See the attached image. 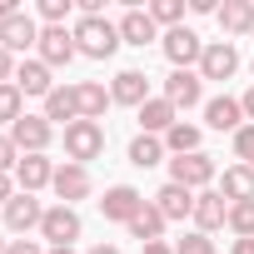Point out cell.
<instances>
[{
	"label": "cell",
	"mask_w": 254,
	"mask_h": 254,
	"mask_svg": "<svg viewBox=\"0 0 254 254\" xmlns=\"http://www.w3.org/2000/svg\"><path fill=\"white\" fill-rule=\"evenodd\" d=\"M175 254H219V249H214V234H199V229H190L185 239H175Z\"/></svg>",
	"instance_id": "obj_32"
},
{
	"label": "cell",
	"mask_w": 254,
	"mask_h": 254,
	"mask_svg": "<svg viewBox=\"0 0 254 254\" xmlns=\"http://www.w3.org/2000/svg\"><path fill=\"white\" fill-rule=\"evenodd\" d=\"M35 55H40L50 70H65L80 50H75V35H70L65 25H40V45H35Z\"/></svg>",
	"instance_id": "obj_13"
},
{
	"label": "cell",
	"mask_w": 254,
	"mask_h": 254,
	"mask_svg": "<svg viewBox=\"0 0 254 254\" xmlns=\"http://www.w3.org/2000/svg\"><path fill=\"white\" fill-rule=\"evenodd\" d=\"M239 75V45L234 40H204V55H199V80H234Z\"/></svg>",
	"instance_id": "obj_9"
},
{
	"label": "cell",
	"mask_w": 254,
	"mask_h": 254,
	"mask_svg": "<svg viewBox=\"0 0 254 254\" xmlns=\"http://www.w3.org/2000/svg\"><path fill=\"white\" fill-rule=\"evenodd\" d=\"M249 170H254V160H249Z\"/></svg>",
	"instance_id": "obj_48"
},
{
	"label": "cell",
	"mask_w": 254,
	"mask_h": 254,
	"mask_svg": "<svg viewBox=\"0 0 254 254\" xmlns=\"http://www.w3.org/2000/svg\"><path fill=\"white\" fill-rule=\"evenodd\" d=\"M85 254H125V249H120V244H105V239H100V244H90Z\"/></svg>",
	"instance_id": "obj_42"
},
{
	"label": "cell",
	"mask_w": 254,
	"mask_h": 254,
	"mask_svg": "<svg viewBox=\"0 0 254 254\" xmlns=\"http://www.w3.org/2000/svg\"><path fill=\"white\" fill-rule=\"evenodd\" d=\"M115 25H120V45H135V50H145V45H155V40L165 35V30L150 20V10H125Z\"/></svg>",
	"instance_id": "obj_21"
},
{
	"label": "cell",
	"mask_w": 254,
	"mask_h": 254,
	"mask_svg": "<svg viewBox=\"0 0 254 254\" xmlns=\"http://www.w3.org/2000/svg\"><path fill=\"white\" fill-rule=\"evenodd\" d=\"M70 35H75V50H80L85 60H110V55L120 50V25L105 20V15H80V20L70 25Z\"/></svg>",
	"instance_id": "obj_1"
},
{
	"label": "cell",
	"mask_w": 254,
	"mask_h": 254,
	"mask_svg": "<svg viewBox=\"0 0 254 254\" xmlns=\"http://www.w3.org/2000/svg\"><path fill=\"white\" fill-rule=\"evenodd\" d=\"M50 254H75V249H50Z\"/></svg>",
	"instance_id": "obj_46"
},
{
	"label": "cell",
	"mask_w": 254,
	"mask_h": 254,
	"mask_svg": "<svg viewBox=\"0 0 254 254\" xmlns=\"http://www.w3.org/2000/svg\"><path fill=\"white\" fill-rule=\"evenodd\" d=\"M160 95L185 115V110H204V80H199V70H170L165 75V85H160Z\"/></svg>",
	"instance_id": "obj_7"
},
{
	"label": "cell",
	"mask_w": 254,
	"mask_h": 254,
	"mask_svg": "<svg viewBox=\"0 0 254 254\" xmlns=\"http://www.w3.org/2000/svg\"><path fill=\"white\" fill-rule=\"evenodd\" d=\"M60 135H65V160L70 165H90V160L105 155V125H95V120H75Z\"/></svg>",
	"instance_id": "obj_4"
},
{
	"label": "cell",
	"mask_w": 254,
	"mask_h": 254,
	"mask_svg": "<svg viewBox=\"0 0 254 254\" xmlns=\"http://www.w3.org/2000/svg\"><path fill=\"white\" fill-rule=\"evenodd\" d=\"M234 239H254V199L244 204H229V224H224Z\"/></svg>",
	"instance_id": "obj_30"
},
{
	"label": "cell",
	"mask_w": 254,
	"mask_h": 254,
	"mask_svg": "<svg viewBox=\"0 0 254 254\" xmlns=\"http://www.w3.org/2000/svg\"><path fill=\"white\" fill-rule=\"evenodd\" d=\"M239 105H244V120H249V125H254V85H249V90H244V95H239Z\"/></svg>",
	"instance_id": "obj_40"
},
{
	"label": "cell",
	"mask_w": 254,
	"mask_h": 254,
	"mask_svg": "<svg viewBox=\"0 0 254 254\" xmlns=\"http://www.w3.org/2000/svg\"><path fill=\"white\" fill-rule=\"evenodd\" d=\"M125 160H130L135 170H155V165H170V150L160 135H135L130 150H125Z\"/></svg>",
	"instance_id": "obj_25"
},
{
	"label": "cell",
	"mask_w": 254,
	"mask_h": 254,
	"mask_svg": "<svg viewBox=\"0 0 254 254\" xmlns=\"http://www.w3.org/2000/svg\"><path fill=\"white\" fill-rule=\"evenodd\" d=\"M50 185H55V160H50V155H20V165H15V190L40 194V190H50Z\"/></svg>",
	"instance_id": "obj_15"
},
{
	"label": "cell",
	"mask_w": 254,
	"mask_h": 254,
	"mask_svg": "<svg viewBox=\"0 0 254 254\" xmlns=\"http://www.w3.org/2000/svg\"><path fill=\"white\" fill-rule=\"evenodd\" d=\"M40 219H45V204L35 199V194H15L5 209H0V229H5V234H15V239H30L35 229H40Z\"/></svg>",
	"instance_id": "obj_5"
},
{
	"label": "cell",
	"mask_w": 254,
	"mask_h": 254,
	"mask_svg": "<svg viewBox=\"0 0 254 254\" xmlns=\"http://www.w3.org/2000/svg\"><path fill=\"white\" fill-rule=\"evenodd\" d=\"M50 190H55L60 204L75 209L80 199L95 194V175H90V165H70V160H65V165H55V185H50Z\"/></svg>",
	"instance_id": "obj_10"
},
{
	"label": "cell",
	"mask_w": 254,
	"mask_h": 254,
	"mask_svg": "<svg viewBox=\"0 0 254 254\" xmlns=\"http://www.w3.org/2000/svg\"><path fill=\"white\" fill-rule=\"evenodd\" d=\"M55 135H60V130H55L45 115H20V120L10 125V140H15V150H20V155H50Z\"/></svg>",
	"instance_id": "obj_6"
},
{
	"label": "cell",
	"mask_w": 254,
	"mask_h": 254,
	"mask_svg": "<svg viewBox=\"0 0 254 254\" xmlns=\"http://www.w3.org/2000/svg\"><path fill=\"white\" fill-rule=\"evenodd\" d=\"M229 150H234V165H249L254 160V125H244V130L229 135Z\"/></svg>",
	"instance_id": "obj_33"
},
{
	"label": "cell",
	"mask_w": 254,
	"mask_h": 254,
	"mask_svg": "<svg viewBox=\"0 0 254 254\" xmlns=\"http://www.w3.org/2000/svg\"><path fill=\"white\" fill-rule=\"evenodd\" d=\"M110 100L125 105V110H140V105L150 100V75H145V70H120V75L110 80Z\"/></svg>",
	"instance_id": "obj_20"
},
{
	"label": "cell",
	"mask_w": 254,
	"mask_h": 254,
	"mask_svg": "<svg viewBox=\"0 0 254 254\" xmlns=\"http://www.w3.org/2000/svg\"><path fill=\"white\" fill-rule=\"evenodd\" d=\"M145 204H150V199H145L135 185H110V190H105V199H100V214H105L110 224H130Z\"/></svg>",
	"instance_id": "obj_12"
},
{
	"label": "cell",
	"mask_w": 254,
	"mask_h": 254,
	"mask_svg": "<svg viewBox=\"0 0 254 254\" xmlns=\"http://www.w3.org/2000/svg\"><path fill=\"white\" fill-rule=\"evenodd\" d=\"M15 194H20V190H15V175H0V209H5Z\"/></svg>",
	"instance_id": "obj_38"
},
{
	"label": "cell",
	"mask_w": 254,
	"mask_h": 254,
	"mask_svg": "<svg viewBox=\"0 0 254 254\" xmlns=\"http://www.w3.org/2000/svg\"><path fill=\"white\" fill-rule=\"evenodd\" d=\"M5 254H50V249H45L40 239H10V249H5Z\"/></svg>",
	"instance_id": "obj_37"
},
{
	"label": "cell",
	"mask_w": 254,
	"mask_h": 254,
	"mask_svg": "<svg viewBox=\"0 0 254 254\" xmlns=\"http://www.w3.org/2000/svg\"><path fill=\"white\" fill-rule=\"evenodd\" d=\"M190 10H194V15H219L214 0H190Z\"/></svg>",
	"instance_id": "obj_39"
},
{
	"label": "cell",
	"mask_w": 254,
	"mask_h": 254,
	"mask_svg": "<svg viewBox=\"0 0 254 254\" xmlns=\"http://www.w3.org/2000/svg\"><path fill=\"white\" fill-rule=\"evenodd\" d=\"M150 20L160 25V30H180L185 25V0H150Z\"/></svg>",
	"instance_id": "obj_29"
},
{
	"label": "cell",
	"mask_w": 254,
	"mask_h": 254,
	"mask_svg": "<svg viewBox=\"0 0 254 254\" xmlns=\"http://www.w3.org/2000/svg\"><path fill=\"white\" fill-rule=\"evenodd\" d=\"M204 125L209 130H219V135H234V130H244V105L234 100V95H214V100H204Z\"/></svg>",
	"instance_id": "obj_16"
},
{
	"label": "cell",
	"mask_w": 254,
	"mask_h": 254,
	"mask_svg": "<svg viewBox=\"0 0 254 254\" xmlns=\"http://www.w3.org/2000/svg\"><path fill=\"white\" fill-rule=\"evenodd\" d=\"M155 209L170 219V224H185V219H194V190H185V185H160L155 190Z\"/></svg>",
	"instance_id": "obj_18"
},
{
	"label": "cell",
	"mask_w": 254,
	"mask_h": 254,
	"mask_svg": "<svg viewBox=\"0 0 254 254\" xmlns=\"http://www.w3.org/2000/svg\"><path fill=\"white\" fill-rule=\"evenodd\" d=\"M15 165H20V150H15L10 130H0V175H15Z\"/></svg>",
	"instance_id": "obj_35"
},
{
	"label": "cell",
	"mask_w": 254,
	"mask_h": 254,
	"mask_svg": "<svg viewBox=\"0 0 254 254\" xmlns=\"http://www.w3.org/2000/svg\"><path fill=\"white\" fill-rule=\"evenodd\" d=\"M249 75H254V60H249Z\"/></svg>",
	"instance_id": "obj_47"
},
{
	"label": "cell",
	"mask_w": 254,
	"mask_h": 254,
	"mask_svg": "<svg viewBox=\"0 0 254 254\" xmlns=\"http://www.w3.org/2000/svg\"><path fill=\"white\" fill-rule=\"evenodd\" d=\"M165 150H170V160L175 155H194V150H204V130H199L194 120H180L175 130L165 135Z\"/></svg>",
	"instance_id": "obj_28"
},
{
	"label": "cell",
	"mask_w": 254,
	"mask_h": 254,
	"mask_svg": "<svg viewBox=\"0 0 254 254\" xmlns=\"http://www.w3.org/2000/svg\"><path fill=\"white\" fill-rule=\"evenodd\" d=\"M80 234H85L80 209H70V204H45V219H40V239H45V249H75Z\"/></svg>",
	"instance_id": "obj_3"
},
{
	"label": "cell",
	"mask_w": 254,
	"mask_h": 254,
	"mask_svg": "<svg viewBox=\"0 0 254 254\" xmlns=\"http://www.w3.org/2000/svg\"><path fill=\"white\" fill-rule=\"evenodd\" d=\"M145 254H175V244H165V239H155V244H140Z\"/></svg>",
	"instance_id": "obj_41"
},
{
	"label": "cell",
	"mask_w": 254,
	"mask_h": 254,
	"mask_svg": "<svg viewBox=\"0 0 254 254\" xmlns=\"http://www.w3.org/2000/svg\"><path fill=\"white\" fill-rule=\"evenodd\" d=\"M170 185H185V190H214L219 185V160L214 155H204V150H194V155H175L170 160Z\"/></svg>",
	"instance_id": "obj_2"
},
{
	"label": "cell",
	"mask_w": 254,
	"mask_h": 254,
	"mask_svg": "<svg viewBox=\"0 0 254 254\" xmlns=\"http://www.w3.org/2000/svg\"><path fill=\"white\" fill-rule=\"evenodd\" d=\"M40 115L55 125V130H65V125L80 120V100H75V85H55L45 100H40Z\"/></svg>",
	"instance_id": "obj_23"
},
{
	"label": "cell",
	"mask_w": 254,
	"mask_h": 254,
	"mask_svg": "<svg viewBox=\"0 0 254 254\" xmlns=\"http://www.w3.org/2000/svg\"><path fill=\"white\" fill-rule=\"evenodd\" d=\"M15 85H20V95H25V100H30V95H35V100H45V95L55 90V70H50L40 55H25V60H20V70H15Z\"/></svg>",
	"instance_id": "obj_17"
},
{
	"label": "cell",
	"mask_w": 254,
	"mask_h": 254,
	"mask_svg": "<svg viewBox=\"0 0 254 254\" xmlns=\"http://www.w3.org/2000/svg\"><path fill=\"white\" fill-rule=\"evenodd\" d=\"M15 70H20V60L10 50H0V85H15Z\"/></svg>",
	"instance_id": "obj_36"
},
{
	"label": "cell",
	"mask_w": 254,
	"mask_h": 254,
	"mask_svg": "<svg viewBox=\"0 0 254 254\" xmlns=\"http://www.w3.org/2000/svg\"><path fill=\"white\" fill-rule=\"evenodd\" d=\"M40 45V20L35 15H10V20H0V50H10L15 60H25L30 50Z\"/></svg>",
	"instance_id": "obj_11"
},
{
	"label": "cell",
	"mask_w": 254,
	"mask_h": 254,
	"mask_svg": "<svg viewBox=\"0 0 254 254\" xmlns=\"http://www.w3.org/2000/svg\"><path fill=\"white\" fill-rule=\"evenodd\" d=\"M165 224H170V219H165V214L155 209V199H150L125 229H130V239H140V244H155V239H165Z\"/></svg>",
	"instance_id": "obj_27"
},
{
	"label": "cell",
	"mask_w": 254,
	"mask_h": 254,
	"mask_svg": "<svg viewBox=\"0 0 254 254\" xmlns=\"http://www.w3.org/2000/svg\"><path fill=\"white\" fill-rule=\"evenodd\" d=\"M10 15H20V0H0V20H10Z\"/></svg>",
	"instance_id": "obj_43"
},
{
	"label": "cell",
	"mask_w": 254,
	"mask_h": 254,
	"mask_svg": "<svg viewBox=\"0 0 254 254\" xmlns=\"http://www.w3.org/2000/svg\"><path fill=\"white\" fill-rule=\"evenodd\" d=\"M75 100H80V120H105V110L115 105L110 100V85L105 80H75Z\"/></svg>",
	"instance_id": "obj_24"
},
{
	"label": "cell",
	"mask_w": 254,
	"mask_h": 254,
	"mask_svg": "<svg viewBox=\"0 0 254 254\" xmlns=\"http://www.w3.org/2000/svg\"><path fill=\"white\" fill-rule=\"evenodd\" d=\"M5 249H10V239H5V229H0V254H5Z\"/></svg>",
	"instance_id": "obj_45"
},
{
	"label": "cell",
	"mask_w": 254,
	"mask_h": 254,
	"mask_svg": "<svg viewBox=\"0 0 254 254\" xmlns=\"http://www.w3.org/2000/svg\"><path fill=\"white\" fill-rule=\"evenodd\" d=\"M229 254H254V239H234V244H229Z\"/></svg>",
	"instance_id": "obj_44"
},
{
	"label": "cell",
	"mask_w": 254,
	"mask_h": 254,
	"mask_svg": "<svg viewBox=\"0 0 254 254\" xmlns=\"http://www.w3.org/2000/svg\"><path fill=\"white\" fill-rule=\"evenodd\" d=\"M70 10H75V0H40V20L45 25H65Z\"/></svg>",
	"instance_id": "obj_34"
},
{
	"label": "cell",
	"mask_w": 254,
	"mask_h": 254,
	"mask_svg": "<svg viewBox=\"0 0 254 254\" xmlns=\"http://www.w3.org/2000/svg\"><path fill=\"white\" fill-rule=\"evenodd\" d=\"M160 50H165V60H170L175 70H199L204 40H199L190 25H180V30H165V35H160Z\"/></svg>",
	"instance_id": "obj_8"
},
{
	"label": "cell",
	"mask_w": 254,
	"mask_h": 254,
	"mask_svg": "<svg viewBox=\"0 0 254 254\" xmlns=\"http://www.w3.org/2000/svg\"><path fill=\"white\" fill-rule=\"evenodd\" d=\"M214 20H219V35H224V40L254 35V0H224Z\"/></svg>",
	"instance_id": "obj_22"
},
{
	"label": "cell",
	"mask_w": 254,
	"mask_h": 254,
	"mask_svg": "<svg viewBox=\"0 0 254 254\" xmlns=\"http://www.w3.org/2000/svg\"><path fill=\"white\" fill-rule=\"evenodd\" d=\"M135 120H140V135H160V140H165L175 125H180V110H175L165 95H150V100L135 110Z\"/></svg>",
	"instance_id": "obj_14"
},
{
	"label": "cell",
	"mask_w": 254,
	"mask_h": 254,
	"mask_svg": "<svg viewBox=\"0 0 254 254\" xmlns=\"http://www.w3.org/2000/svg\"><path fill=\"white\" fill-rule=\"evenodd\" d=\"M20 115H25V95H20V85H0V125L10 130Z\"/></svg>",
	"instance_id": "obj_31"
},
{
	"label": "cell",
	"mask_w": 254,
	"mask_h": 254,
	"mask_svg": "<svg viewBox=\"0 0 254 254\" xmlns=\"http://www.w3.org/2000/svg\"><path fill=\"white\" fill-rule=\"evenodd\" d=\"M229 204H244V199H254V170L249 165H224V175H219V185H214Z\"/></svg>",
	"instance_id": "obj_26"
},
{
	"label": "cell",
	"mask_w": 254,
	"mask_h": 254,
	"mask_svg": "<svg viewBox=\"0 0 254 254\" xmlns=\"http://www.w3.org/2000/svg\"><path fill=\"white\" fill-rule=\"evenodd\" d=\"M229 224V199L219 194V190H199L194 194V229L199 234H214V229H224Z\"/></svg>",
	"instance_id": "obj_19"
}]
</instances>
